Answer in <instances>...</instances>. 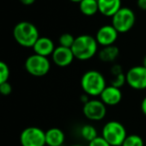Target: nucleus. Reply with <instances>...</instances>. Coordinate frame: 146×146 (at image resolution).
Returning a JSON list of instances; mask_svg holds the SVG:
<instances>
[{
    "instance_id": "nucleus-24",
    "label": "nucleus",
    "mask_w": 146,
    "mask_h": 146,
    "mask_svg": "<svg viewBox=\"0 0 146 146\" xmlns=\"http://www.w3.org/2000/svg\"><path fill=\"white\" fill-rule=\"evenodd\" d=\"M0 92L2 95H9V94L12 92V86L11 84L9 83L8 81L7 82H3V83H0Z\"/></svg>"
},
{
    "instance_id": "nucleus-5",
    "label": "nucleus",
    "mask_w": 146,
    "mask_h": 146,
    "mask_svg": "<svg viewBox=\"0 0 146 146\" xmlns=\"http://www.w3.org/2000/svg\"><path fill=\"white\" fill-rule=\"evenodd\" d=\"M25 70L32 76L42 77L50 71L51 62L48 57L38 54H32L28 56L24 63Z\"/></svg>"
},
{
    "instance_id": "nucleus-13",
    "label": "nucleus",
    "mask_w": 146,
    "mask_h": 146,
    "mask_svg": "<svg viewBox=\"0 0 146 146\" xmlns=\"http://www.w3.org/2000/svg\"><path fill=\"white\" fill-rule=\"evenodd\" d=\"M55 44L52 39L45 36H40L38 40L35 42L34 46L32 47L35 54L42 55V56L48 57L51 56L55 50Z\"/></svg>"
},
{
    "instance_id": "nucleus-1",
    "label": "nucleus",
    "mask_w": 146,
    "mask_h": 146,
    "mask_svg": "<svg viewBox=\"0 0 146 146\" xmlns=\"http://www.w3.org/2000/svg\"><path fill=\"white\" fill-rule=\"evenodd\" d=\"M98 45L99 44L95 37L88 34H82L76 37L71 49L75 59L86 61L95 56L98 52Z\"/></svg>"
},
{
    "instance_id": "nucleus-14",
    "label": "nucleus",
    "mask_w": 146,
    "mask_h": 146,
    "mask_svg": "<svg viewBox=\"0 0 146 146\" xmlns=\"http://www.w3.org/2000/svg\"><path fill=\"white\" fill-rule=\"evenodd\" d=\"M99 13L105 17H112L122 7L121 0H97Z\"/></svg>"
},
{
    "instance_id": "nucleus-29",
    "label": "nucleus",
    "mask_w": 146,
    "mask_h": 146,
    "mask_svg": "<svg viewBox=\"0 0 146 146\" xmlns=\"http://www.w3.org/2000/svg\"><path fill=\"white\" fill-rule=\"evenodd\" d=\"M23 5H26V6H29V5H32L33 3L36 1V0H19Z\"/></svg>"
},
{
    "instance_id": "nucleus-23",
    "label": "nucleus",
    "mask_w": 146,
    "mask_h": 146,
    "mask_svg": "<svg viewBox=\"0 0 146 146\" xmlns=\"http://www.w3.org/2000/svg\"><path fill=\"white\" fill-rule=\"evenodd\" d=\"M88 146H111L102 136H98L92 141L88 142Z\"/></svg>"
},
{
    "instance_id": "nucleus-10",
    "label": "nucleus",
    "mask_w": 146,
    "mask_h": 146,
    "mask_svg": "<svg viewBox=\"0 0 146 146\" xmlns=\"http://www.w3.org/2000/svg\"><path fill=\"white\" fill-rule=\"evenodd\" d=\"M118 32L112 24H106L101 26L97 30L95 35V38L97 40L98 44L101 45L102 47L104 46H110L114 45L118 38Z\"/></svg>"
},
{
    "instance_id": "nucleus-26",
    "label": "nucleus",
    "mask_w": 146,
    "mask_h": 146,
    "mask_svg": "<svg viewBox=\"0 0 146 146\" xmlns=\"http://www.w3.org/2000/svg\"><path fill=\"white\" fill-rule=\"evenodd\" d=\"M137 6L139 9L143 11H146V0H136Z\"/></svg>"
},
{
    "instance_id": "nucleus-12",
    "label": "nucleus",
    "mask_w": 146,
    "mask_h": 146,
    "mask_svg": "<svg viewBox=\"0 0 146 146\" xmlns=\"http://www.w3.org/2000/svg\"><path fill=\"white\" fill-rule=\"evenodd\" d=\"M99 97L106 106H115L122 100V92L120 88L113 85H107Z\"/></svg>"
},
{
    "instance_id": "nucleus-30",
    "label": "nucleus",
    "mask_w": 146,
    "mask_h": 146,
    "mask_svg": "<svg viewBox=\"0 0 146 146\" xmlns=\"http://www.w3.org/2000/svg\"><path fill=\"white\" fill-rule=\"evenodd\" d=\"M142 65H143L144 67H146V55L143 57V59H142Z\"/></svg>"
},
{
    "instance_id": "nucleus-18",
    "label": "nucleus",
    "mask_w": 146,
    "mask_h": 146,
    "mask_svg": "<svg viewBox=\"0 0 146 146\" xmlns=\"http://www.w3.org/2000/svg\"><path fill=\"white\" fill-rule=\"evenodd\" d=\"M80 135L83 138L85 141L90 142L93 139H95L96 137H98L97 130L91 124H85L80 128Z\"/></svg>"
},
{
    "instance_id": "nucleus-19",
    "label": "nucleus",
    "mask_w": 146,
    "mask_h": 146,
    "mask_svg": "<svg viewBox=\"0 0 146 146\" xmlns=\"http://www.w3.org/2000/svg\"><path fill=\"white\" fill-rule=\"evenodd\" d=\"M122 146H144V141L141 136L137 134H129L126 136Z\"/></svg>"
},
{
    "instance_id": "nucleus-4",
    "label": "nucleus",
    "mask_w": 146,
    "mask_h": 146,
    "mask_svg": "<svg viewBox=\"0 0 146 146\" xmlns=\"http://www.w3.org/2000/svg\"><path fill=\"white\" fill-rule=\"evenodd\" d=\"M101 136L111 146H122L127 136V131L122 123L112 120L104 124L101 130Z\"/></svg>"
},
{
    "instance_id": "nucleus-6",
    "label": "nucleus",
    "mask_w": 146,
    "mask_h": 146,
    "mask_svg": "<svg viewBox=\"0 0 146 146\" xmlns=\"http://www.w3.org/2000/svg\"><path fill=\"white\" fill-rule=\"evenodd\" d=\"M111 24L119 33H126L133 28L136 22L134 11L129 7H121L111 17Z\"/></svg>"
},
{
    "instance_id": "nucleus-21",
    "label": "nucleus",
    "mask_w": 146,
    "mask_h": 146,
    "mask_svg": "<svg viewBox=\"0 0 146 146\" xmlns=\"http://www.w3.org/2000/svg\"><path fill=\"white\" fill-rule=\"evenodd\" d=\"M9 77H10V69H9V66L4 61H1L0 62V83L7 82Z\"/></svg>"
},
{
    "instance_id": "nucleus-11",
    "label": "nucleus",
    "mask_w": 146,
    "mask_h": 146,
    "mask_svg": "<svg viewBox=\"0 0 146 146\" xmlns=\"http://www.w3.org/2000/svg\"><path fill=\"white\" fill-rule=\"evenodd\" d=\"M53 63L58 67H67L73 62L75 56L73 54L72 49L64 46H57L54 52L51 55Z\"/></svg>"
},
{
    "instance_id": "nucleus-15",
    "label": "nucleus",
    "mask_w": 146,
    "mask_h": 146,
    "mask_svg": "<svg viewBox=\"0 0 146 146\" xmlns=\"http://www.w3.org/2000/svg\"><path fill=\"white\" fill-rule=\"evenodd\" d=\"M47 146H62L65 141V133L62 129L53 127L45 131Z\"/></svg>"
},
{
    "instance_id": "nucleus-7",
    "label": "nucleus",
    "mask_w": 146,
    "mask_h": 146,
    "mask_svg": "<svg viewBox=\"0 0 146 146\" xmlns=\"http://www.w3.org/2000/svg\"><path fill=\"white\" fill-rule=\"evenodd\" d=\"M19 141L21 146H45V131L35 126L27 127L22 130L19 136Z\"/></svg>"
},
{
    "instance_id": "nucleus-8",
    "label": "nucleus",
    "mask_w": 146,
    "mask_h": 146,
    "mask_svg": "<svg viewBox=\"0 0 146 146\" xmlns=\"http://www.w3.org/2000/svg\"><path fill=\"white\" fill-rule=\"evenodd\" d=\"M83 114L88 120L100 121L106 116L107 108L101 99H89L82 108Z\"/></svg>"
},
{
    "instance_id": "nucleus-31",
    "label": "nucleus",
    "mask_w": 146,
    "mask_h": 146,
    "mask_svg": "<svg viewBox=\"0 0 146 146\" xmlns=\"http://www.w3.org/2000/svg\"><path fill=\"white\" fill-rule=\"evenodd\" d=\"M69 1H71V2H73V3H78V4H79L82 0H69Z\"/></svg>"
},
{
    "instance_id": "nucleus-25",
    "label": "nucleus",
    "mask_w": 146,
    "mask_h": 146,
    "mask_svg": "<svg viewBox=\"0 0 146 146\" xmlns=\"http://www.w3.org/2000/svg\"><path fill=\"white\" fill-rule=\"evenodd\" d=\"M110 72H111L112 75H117V74L122 73L123 71H122V67L120 66V65L115 64V65H113V66L111 67V69H110Z\"/></svg>"
},
{
    "instance_id": "nucleus-27",
    "label": "nucleus",
    "mask_w": 146,
    "mask_h": 146,
    "mask_svg": "<svg viewBox=\"0 0 146 146\" xmlns=\"http://www.w3.org/2000/svg\"><path fill=\"white\" fill-rule=\"evenodd\" d=\"M140 108H141V111L144 115L146 116V96L142 99L141 104H140Z\"/></svg>"
},
{
    "instance_id": "nucleus-2",
    "label": "nucleus",
    "mask_w": 146,
    "mask_h": 146,
    "mask_svg": "<svg viewBox=\"0 0 146 146\" xmlns=\"http://www.w3.org/2000/svg\"><path fill=\"white\" fill-rule=\"evenodd\" d=\"M13 38L20 46L32 48L40 37L37 27L29 21H21L14 26L12 31Z\"/></svg>"
},
{
    "instance_id": "nucleus-32",
    "label": "nucleus",
    "mask_w": 146,
    "mask_h": 146,
    "mask_svg": "<svg viewBox=\"0 0 146 146\" xmlns=\"http://www.w3.org/2000/svg\"><path fill=\"white\" fill-rule=\"evenodd\" d=\"M71 146H83V145H80V144H74V145H71Z\"/></svg>"
},
{
    "instance_id": "nucleus-17",
    "label": "nucleus",
    "mask_w": 146,
    "mask_h": 146,
    "mask_svg": "<svg viewBox=\"0 0 146 146\" xmlns=\"http://www.w3.org/2000/svg\"><path fill=\"white\" fill-rule=\"evenodd\" d=\"M80 12L85 16H93L97 12L98 9V1L97 0H82L79 3Z\"/></svg>"
},
{
    "instance_id": "nucleus-20",
    "label": "nucleus",
    "mask_w": 146,
    "mask_h": 146,
    "mask_svg": "<svg viewBox=\"0 0 146 146\" xmlns=\"http://www.w3.org/2000/svg\"><path fill=\"white\" fill-rule=\"evenodd\" d=\"M75 38L72 34L70 33H63V34L60 35L59 37V45L60 46H64V47H68V48H71L74 44V41H75Z\"/></svg>"
},
{
    "instance_id": "nucleus-16",
    "label": "nucleus",
    "mask_w": 146,
    "mask_h": 146,
    "mask_svg": "<svg viewBox=\"0 0 146 146\" xmlns=\"http://www.w3.org/2000/svg\"><path fill=\"white\" fill-rule=\"evenodd\" d=\"M119 55V49L116 45H110V46H104L102 49L98 51V57L103 62H113Z\"/></svg>"
},
{
    "instance_id": "nucleus-3",
    "label": "nucleus",
    "mask_w": 146,
    "mask_h": 146,
    "mask_svg": "<svg viewBox=\"0 0 146 146\" xmlns=\"http://www.w3.org/2000/svg\"><path fill=\"white\" fill-rule=\"evenodd\" d=\"M80 85L84 93L87 95L96 97L100 96L107 86L106 79L101 72L97 70H88L84 73L80 80Z\"/></svg>"
},
{
    "instance_id": "nucleus-22",
    "label": "nucleus",
    "mask_w": 146,
    "mask_h": 146,
    "mask_svg": "<svg viewBox=\"0 0 146 146\" xmlns=\"http://www.w3.org/2000/svg\"><path fill=\"white\" fill-rule=\"evenodd\" d=\"M113 79H111V82H110V85H113L115 87L121 88L124 84L126 83V73H120V74H117V75H113Z\"/></svg>"
},
{
    "instance_id": "nucleus-9",
    "label": "nucleus",
    "mask_w": 146,
    "mask_h": 146,
    "mask_svg": "<svg viewBox=\"0 0 146 146\" xmlns=\"http://www.w3.org/2000/svg\"><path fill=\"white\" fill-rule=\"evenodd\" d=\"M126 83L135 90L146 89V67L133 66L126 72Z\"/></svg>"
},
{
    "instance_id": "nucleus-28",
    "label": "nucleus",
    "mask_w": 146,
    "mask_h": 146,
    "mask_svg": "<svg viewBox=\"0 0 146 146\" xmlns=\"http://www.w3.org/2000/svg\"><path fill=\"white\" fill-rule=\"evenodd\" d=\"M80 101H81L83 104H85L87 101H89V95H87L86 93H84L83 95L80 96Z\"/></svg>"
}]
</instances>
